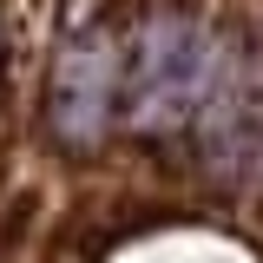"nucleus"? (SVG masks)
<instances>
[{
  "label": "nucleus",
  "mask_w": 263,
  "mask_h": 263,
  "mask_svg": "<svg viewBox=\"0 0 263 263\" xmlns=\"http://www.w3.org/2000/svg\"><path fill=\"white\" fill-rule=\"evenodd\" d=\"M217 79V46L191 13H152L125 53V119L138 132H178L197 119Z\"/></svg>",
  "instance_id": "nucleus-1"
},
{
  "label": "nucleus",
  "mask_w": 263,
  "mask_h": 263,
  "mask_svg": "<svg viewBox=\"0 0 263 263\" xmlns=\"http://www.w3.org/2000/svg\"><path fill=\"white\" fill-rule=\"evenodd\" d=\"M125 105V53L105 27H86L60 46L46 72V132L66 152H92Z\"/></svg>",
  "instance_id": "nucleus-2"
},
{
  "label": "nucleus",
  "mask_w": 263,
  "mask_h": 263,
  "mask_svg": "<svg viewBox=\"0 0 263 263\" xmlns=\"http://www.w3.org/2000/svg\"><path fill=\"white\" fill-rule=\"evenodd\" d=\"M33 230H40V191L27 184V191H13L7 204H0V263H7V257H20Z\"/></svg>",
  "instance_id": "nucleus-3"
},
{
  "label": "nucleus",
  "mask_w": 263,
  "mask_h": 263,
  "mask_svg": "<svg viewBox=\"0 0 263 263\" xmlns=\"http://www.w3.org/2000/svg\"><path fill=\"white\" fill-rule=\"evenodd\" d=\"M7 164H13V158H7V145H0V184H7Z\"/></svg>",
  "instance_id": "nucleus-4"
},
{
  "label": "nucleus",
  "mask_w": 263,
  "mask_h": 263,
  "mask_svg": "<svg viewBox=\"0 0 263 263\" xmlns=\"http://www.w3.org/2000/svg\"><path fill=\"white\" fill-rule=\"evenodd\" d=\"M0 72H7V27H0Z\"/></svg>",
  "instance_id": "nucleus-5"
}]
</instances>
